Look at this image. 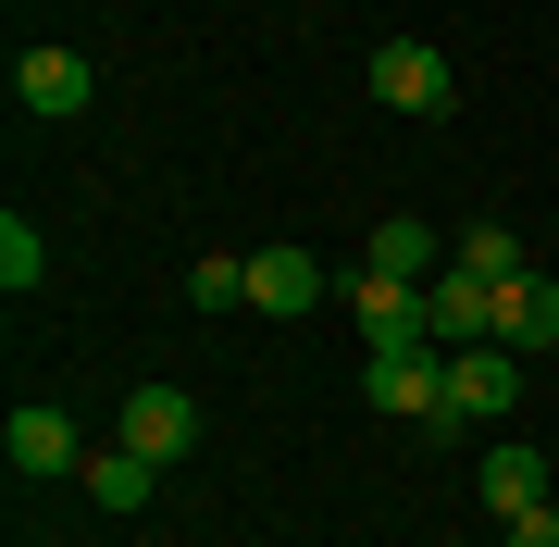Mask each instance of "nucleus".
Listing matches in <instances>:
<instances>
[{"label": "nucleus", "mask_w": 559, "mask_h": 547, "mask_svg": "<svg viewBox=\"0 0 559 547\" xmlns=\"http://www.w3.org/2000/svg\"><path fill=\"white\" fill-rule=\"evenodd\" d=\"M360 75H373V100H385V112H423V124H436V112L460 100V75H448V50H423V38H385L373 62H360Z\"/></svg>", "instance_id": "f257e3e1"}, {"label": "nucleus", "mask_w": 559, "mask_h": 547, "mask_svg": "<svg viewBox=\"0 0 559 547\" xmlns=\"http://www.w3.org/2000/svg\"><path fill=\"white\" fill-rule=\"evenodd\" d=\"M348 311H360V348H436V311H423V286H399V274H360L348 286Z\"/></svg>", "instance_id": "f03ea898"}, {"label": "nucleus", "mask_w": 559, "mask_h": 547, "mask_svg": "<svg viewBox=\"0 0 559 547\" xmlns=\"http://www.w3.org/2000/svg\"><path fill=\"white\" fill-rule=\"evenodd\" d=\"M124 448H138V461H187V448H200V399H187V385H138V399H124Z\"/></svg>", "instance_id": "7ed1b4c3"}, {"label": "nucleus", "mask_w": 559, "mask_h": 547, "mask_svg": "<svg viewBox=\"0 0 559 547\" xmlns=\"http://www.w3.org/2000/svg\"><path fill=\"white\" fill-rule=\"evenodd\" d=\"M360 385H373V411H411V424H436V411H448V348H385Z\"/></svg>", "instance_id": "20e7f679"}, {"label": "nucleus", "mask_w": 559, "mask_h": 547, "mask_svg": "<svg viewBox=\"0 0 559 547\" xmlns=\"http://www.w3.org/2000/svg\"><path fill=\"white\" fill-rule=\"evenodd\" d=\"M87 50H13V100L38 112V124H62V112H87Z\"/></svg>", "instance_id": "39448f33"}, {"label": "nucleus", "mask_w": 559, "mask_h": 547, "mask_svg": "<svg viewBox=\"0 0 559 547\" xmlns=\"http://www.w3.org/2000/svg\"><path fill=\"white\" fill-rule=\"evenodd\" d=\"M448 399L473 411V424H498V411L522 399V348H498V336H485V348H448Z\"/></svg>", "instance_id": "423d86ee"}, {"label": "nucleus", "mask_w": 559, "mask_h": 547, "mask_svg": "<svg viewBox=\"0 0 559 547\" xmlns=\"http://www.w3.org/2000/svg\"><path fill=\"white\" fill-rule=\"evenodd\" d=\"M249 311H274V324L323 311V262L311 249H249Z\"/></svg>", "instance_id": "0eeeda50"}, {"label": "nucleus", "mask_w": 559, "mask_h": 547, "mask_svg": "<svg viewBox=\"0 0 559 547\" xmlns=\"http://www.w3.org/2000/svg\"><path fill=\"white\" fill-rule=\"evenodd\" d=\"M423 311H436V348H485V336H498V286H485V274H436V286H423Z\"/></svg>", "instance_id": "6e6552de"}, {"label": "nucleus", "mask_w": 559, "mask_h": 547, "mask_svg": "<svg viewBox=\"0 0 559 547\" xmlns=\"http://www.w3.org/2000/svg\"><path fill=\"white\" fill-rule=\"evenodd\" d=\"M0 448H13V473H87V436L62 424V411H38V399L13 411V436H0Z\"/></svg>", "instance_id": "1a4fd4ad"}, {"label": "nucleus", "mask_w": 559, "mask_h": 547, "mask_svg": "<svg viewBox=\"0 0 559 547\" xmlns=\"http://www.w3.org/2000/svg\"><path fill=\"white\" fill-rule=\"evenodd\" d=\"M498 348H522V361L559 348V286H547V274H510V286H498Z\"/></svg>", "instance_id": "9d476101"}, {"label": "nucleus", "mask_w": 559, "mask_h": 547, "mask_svg": "<svg viewBox=\"0 0 559 547\" xmlns=\"http://www.w3.org/2000/svg\"><path fill=\"white\" fill-rule=\"evenodd\" d=\"M473 486H485V510L510 523V510H547V461L510 436V448H485V461H473Z\"/></svg>", "instance_id": "9b49d317"}, {"label": "nucleus", "mask_w": 559, "mask_h": 547, "mask_svg": "<svg viewBox=\"0 0 559 547\" xmlns=\"http://www.w3.org/2000/svg\"><path fill=\"white\" fill-rule=\"evenodd\" d=\"M373 274H399V286L448 274V237H436V224H411V212H385V224H373Z\"/></svg>", "instance_id": "f8f14e48"}, {"label": "nucleus", "mask_w": 559, "mask_h": 547, "mask_svg": "<svg viewBox=\"0 0 559 547\" xmlns=\"http://www.w3.org/2000/svg\"><path fill=\"white\" fill-rule=\"evenodd\" d=\"M150 486H162V461H138V448H124V436L100 448V461H87V498H100L112 523H138V510H150Z\"/></svg>", "instance_id": "ddd939ff"}, {"label": "nucleus", "mask_w": 559, "mask_h": 547, "mask_svg": "<svg viewBox=\"0 0 559 547\" xmlns=\"http://www.w3.org/2000/svg\"><path fill=\"white\" fill-rule=\"evenodd\" d=\"M448 262H460V274H485V286L535 274V262H522V237H510V224H460V237H448Z\"/></svg>", "instance_id": "4468645a"}, {"label": "nucleus", "mask_w": 559, "mask_h": 547, "mask_svg": "<svg viewBox=\"0 0 559 547\" xmlns=\"http://www.w3.org/2000/svg\"><path fill=\"white\" fill-rule=\"evenodd\" d=\"M50 274V237H38V224H25V212H0V286H13V299H25V286H38Z\"/></svg>", "instance_id": "2eb2a0df"}, {"label": "nucleus", "mask_w": 559, "mask_h": 547, "mask_svg": "<svg viewBox=\"0 0 559 547\" xmlns=\"http://www.w3.org/2000/svg\"><path fill=\"white\" fill-rule=\"evenodd\" d=\"M187 299H200V311H237V299H249V262H200V274H187Z\"/></svg>", "instance_id": "dca6fc26"}, {"label": "nucleus", "mask_w": 559, "mask_h": 547, "mask_svg": "<svg viewBox=\"0 0 559 547\" xmlns=\"http://www.w3.org/2000/svg\"><path fill=\"white\" fill-rule=\"evenodd\" d=\"M498 535H510V547H559V510H510Z\"/></svg>", "instance_id": "f3484780"}]
</instances>
